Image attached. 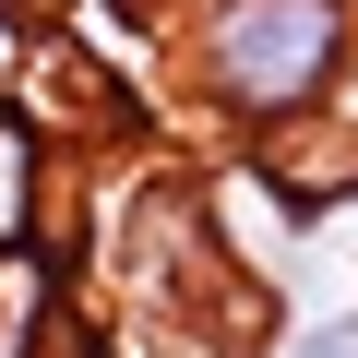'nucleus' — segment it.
<instances>
[{"label":"nucleus","mask_w":358,"mask_h":358,"mask_svg":"<svg viewBox=\"0 0 358 358\" xmlns=\"http://www.w3.org/2000/svg\"><path fill=\"white\" fill-rule=\"evenodd\" d=\"M179 60L227 131H299L358 84V0H192Z\"/></svg>","instance_id":"nucleus-1"},{"label":"nucleus","mask_w":358,"mask_h":358,"mask_svg":"<svg viewBox=\"0 0 358 358\" xmlns=\"http://www.w3.org/2000/svg\"><path fill=\"white\" fill-rule=\"evenodd\" d=\"M36 179H48L36 131L0 108V263H24V239H36Z\"/></svg>","instance_id":"nucleus-2"},{"label":"nucleus","mask_w":358,"mask_h":358,"mask_svg":"<svg viewBox=\"0 0 358 358\" xmlns=\"http://www.w3.org/2000/svg\"><path fill=\"white\" fill-rule=\"evenodd\" d=\"M263 358H358V299H322V310H287L263 334Z\"/></svg>","instance_id":"nucleus-3"}]
</instances>
